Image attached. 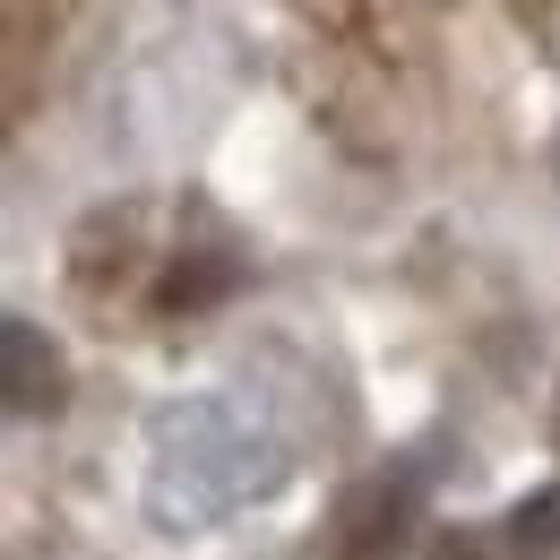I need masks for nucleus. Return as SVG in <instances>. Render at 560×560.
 Segmentation results:
<instances>
[{"mask_svg":"<svg viewBox=\"0 0 560 560\" xmlns=\"http://www.w3.org/2000/svg\"><path fill=\"white\" fill-rule=\"evenodd\" d=\"M509 552H517V560H560V483L517 500V517H509Z\"/></svg>","mask_w":560,"mask_h":560,"instance_id":"nucleus-3","label":"nucleus"},{"mask_svg":"<svg viewBox=\"0 0 560 560\" xmlns=\"http://www.w3.org/2000/svg\"><path fill=\"white\" fill-rule=\"evenodd\" d=\"M397 544H406V500H388V483H380L346 500V517L328 535V560H388Z\"/></svg>","mask_w":560,"mask_h":560,"instance_id":"nucleus-1","label":"nucleus"},{"mask_svg":"<svg viewBox=\"0 0 560 560\" xmlns=\"http://www.w3.org/2000/svg\"><path fill=\"white\" fill-rule=\"evenodd\" d=\"M9 406H18V415L61 406V362H52V346H35L26 319H9Z\"/></svg>","mask_w":560,"mask_h":560,"instance_id":"nucleus-2","label":"nucleus"},{"mask_svg":"<svg viewBox=\"0 0 560 560\" xmlns=\"http://www.w3.org/2000/svg\"><path fill=\"white\" fill-rule=\"evenodd\" d=\"M448 560H483V552H475V544H448Z\"/></svg>","mask_w":560,"mask_h":560,"instance_id":"nucleus-4","label":"nucleus"}]
</instances>
